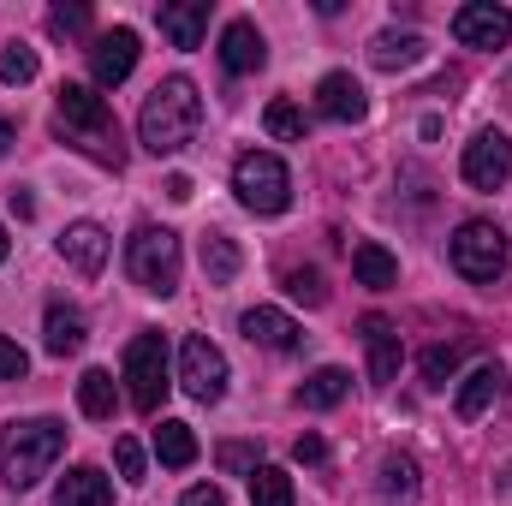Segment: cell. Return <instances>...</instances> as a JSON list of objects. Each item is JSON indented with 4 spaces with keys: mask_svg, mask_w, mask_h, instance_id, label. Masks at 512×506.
<instances>
[{
    "mask_svg": "<svg viewBox=\"0 0 512 506\" xmlns=\"http://www.w3.org/2000/svg\"><path fill=\"white\" fill-rule=\"evenodd\" d=\"M459 358H465L459 346H429V352H423V381H429V387H447V381L459 376Z\"/></svg>",
    "mask_w": 512,
    "mask_h": 506,
    "instance_id": "4dcf8cb0",
    "label": "cell"
},
{
    "mask_svg": "<svg viewBox=\"0 0 512 506\" xmlns=\"http://www.w3.org/2000/svg\"><path fill=\"white\" fill-rule=\"evenodd\" d=\"M316 114L334 120V126H358V120L370 114V96H364V84H358L352 72H328V78L316 84Z\"/></svg>",
    "mask_w": 512,
    "mask_h": 506,
    "instance_id": "7c38bea8",
    "label": "cell"
},
{
    "mask_svg": "<svg viewBox=\"0 0 512 506\" xmlns=\"http://www.w3.org/2000/svg\"><path fill=\"white\" fill-rule=\"evenodd\" d=\"M114 459H120V477H126V483H143V471H149V465H143V447H137L131 435L114 441Z\"/></svg>",
    "mask_w": 512,
    "mask_h": 506,
    "instance_id": "836d02e7",
    "label": "cell"
},
{
    "mask_svg": "<svg viewBox=\"0 0 512 506\" xmlns=\"http://www.w3.org/2000/svg\"><path fill=\"white\" fill-rule=\"evenodd\" d=\"M78 405H84V417L108 423V417H114V405H120L114 376H108V370H84V376H78Z\"/></svg>",
    "mask_w": 512,
    "mask_h": 506,
    "instance_id": "484cf974",
    "label": "cell"
},
{
    "mask_svg": "<svg viewBox=\"0 0 512 506\" xmlns=\"http://www.w3.org/2000/svg\"><path fill=\"white\" fill-rule=\"evenodd\" d=\"M42 346H48V358H72V352L84 346V310L48 304V316H42Z\"/></svg>",
    "mask_w": 512,
    "mask_h": 506,
    "instance_id": "44dd1931",
    "label": "cell"
},
{
    "mask_svg": "<svg viewBox=\"0 0 512 506\" xmlns=\"http://www.w3.org/2000/svg\"><path fill=\"white\" fill-rule=\"evenodd\" d=\"M60 256H66L84 280H96V274L108 268V233H102L96 221H72V227L60 233Z\"/></svg>",
    "mask_w": 512,
    "mask_h": 506,
    "instance_id": "e0dca14e",
    "label": "cell"
},
{
    "mask_svg": "<svg viewBox=\"0 0 512 506\" xmlns=\"http://www.w3.org/2000/svg\"><path fill=\"white\" fill-rule=\"evenodd\" d=\"M167 197H173V203H191V179H185V173H173V179H167Z\"/></svg>",
    "mask_w": 512,
    "mask_h": 506,
    "instance_id": "f35d334b",
    "label": "cell"
},
{
    "mask_svg": "<svg viewBox=\"0 0 512 506\" xmlns=\"http://www.w3.org/2000/svg\"><path fill=\"white\" fill-rule=\"evenodd\" d=\"M453 36H459L465 48H507L512 42V12L495 6V0H471V6L453 12Z\"/></svg>",
    "mask_w": 512,
    "mask_h": 506,
    "instance_id": "8fae6325",
    "label": "cell"
},
{
    "mask_svg": "<svg viewBox=\"0 0 512 506\" xmlns=\"http://www.w3.org/2000/svg\"><path fill=\"white\" fill-rule=\"evenodd\" d=\"M352 274H358V286H370V292H387L393 280H399V262L387 245L376 239H364V245H352Z\"/></svg>",
    "mask_w": 512,
    "mask_h": 506,
    "instance_id": "603a6c76",
    "label": "cell"
},
{
    "mask_svg": "<svg viewBox=\"0 0 512 506\" xmlns=\"http://www.w3.org/2000/svg\"><path fill=\"white\" fill-rule=\"evenodd\" d=\"M12 137H18V131H12V120H6V114H0V155H6V149H12Z\"/></svg>",
    "mask_w": 512,
    "mask_h": 506,
    "instance_id": "60d3db41",
    "label": "cell"
},
{
    "mask_svg": "<svg viewBox=\"0 0 512 506\" xmlns=\"http://www.w3.org/2000/svg\"><path fill=\"white\" fill-rule=\"evenodd\" d=\"M179 387L197 399V405H215L227 393V352L209 340V334H191L179 346Z\"/></svg>",
    "mask_w": 512,
    "mask_h": 506,
    "instance_id": "ba28073f",
    "label": "cell"
},
{
    "mask_svg": "<svg viewBox=\"0 0 512 506\" xmlns=\"http://www.w3.org/2000/svg\"><path fill=\"white\" fill-rule=\"evenodd\" d=\"M30 78H36V48L6 42L0 48V84H30Z\"/></svg>",
    "mask_w": 512,
    "mask_h": 506,
    "instance_id": "f546056e",
    "label": "cell"
},
{
    "mask_svg": "<svg viewBox=\"0 0 512 506\" xmlns=\"http://www.w3.org/2000/svg\"><path fill=\"white\" fill-rule=\"evenodd\" d=\"M233 191H239V203H245L251 215H286V203H292V173H286L280 155L245 149V155L233 161Z\"/></svg>",
    "mask_w": 512,
    "mask_h": 506,
    "instance_id": "5b68a950",
    "label": "cell"
},
{
    "mask_svg": "<svg viewBox=\"0 0 512 506\" xmlns=\"http://www.w3.org/2000/svg\"><path fill=\"white\" fill-rule=\"evenodd\" d=\"M298 459L304 465H328V441L322 435H298Z\"/></svg>",
    "mask_w": 512,
    "mask_h": 506,
    "instance_id": "8d00e7d4",
    "label": "cell"
},
{
    "mask_svg": "<svg viewBox=\"0 0 512 506\" xmlns=\"http://www.w3.org/2000/svg\"><path fill=\"white\" fill-rule=\"evenodd\" d=\"M12 215H18V221H30V215H36V203H30V191H24V185L12 191Z\"/></svg>",
    "mask_w": 512,
    "mask_h": 506,
    "instance_id": "ab89813d",
    "label": "cell"
},
{
    "mask_svg": "<svg viewBox=\"0 0 512 506\" xmlns=\"http://www.w3.org/2000/svg\"><path fill=\"white\" fill-rule=\"evenodd\" d=\"M459 173H465V185L471 191H501L512 179V137L507 131H477L471 143H465V155H459Z\"/></svg>",
    "mask_w": 512,
    "mask_h": 506,
    "instance_id": "9c48e42d",
    "label": "cell"
},
{
    "mask_svg": "<svg viewBox=\"0 0 512 506\" xmlns=\"http://www.w3.org/2000/svg\"><path fill=\"white\" fill-rule=\"evenodd\" d=\"M251 506H292V477L280 465H256L251 471Z\"/></svg>",
    "mask_w": 512,
    "mask_h": 506,
    "instance_id": "83f0119b",
    "label": "cell"
},
{
    "mask_svg": "<svg viewBox=\"0 0 512 506\" xmlns=\"http://www.w3.org/2000/svg\"><path fill=\"white\" fill-rule=\"evenodd\" d=\"M239 334L251 340V346H268V352H298L304 346V328L286 316V310H274V304H256L239 316Z\"/></svg>",
    "mask_w": 512,
    "mask_h": 506,
    "instance_id": "4fadbf2b",
    "label": "cell"
},
{
    "mask_svg": "<svg viewBox=\"0 0 512 506\" xmlns=\"http://www.w3.org/2000/svg\"><path fill=\"white\" fill-rule=\"evenodd\" d=\"M54 131L66 137V143H78L90 161H102V167H126V143H120V120H114V108L90 90V84H60V96H54Z\"/></svg>",
    "mask_w": 512,
    "mask_h": 506,
    "instance_id": "6da1fadb",
    "label": "cell"
},
{
    "mask_svg": "<svg viewBox=\"0 0 512 506\" xmlns=\"http://www.w3.org/2000/svg\"><path fill=\"white\" fill-rule=\"evenodd\" d=\"M24 370H30V358H24V346L0 334V381H24Z\"/></svg>",
    "mask_w": 512,
    "mask_h": 506,
    "instance_id": "e575fe53",
    "label": "cell"
},
{
    "mask_svg": "<svg viewBox=\"0 0 512 506\" xmlns=\"http://www.w3.org/2000/svg\"><path fill=\"white\" fill-rule=\"evenodd\" d=\"M203 126V96L191 78H161L137 108V143L149 155H179Z\"/></svg>",
    "mask_w": 512,
    "mask_h": 506,
    "instance_id": "7a4b0ae2",
    "label": "cell"
},
{
    "mask_svg": "<svg viewBox=\"0 0 512 506\" xmlns=\"http://www.w3.org/2000/svg\"><path fill=\"white\" fill-rule=\"evenodd\" d=\"M346 393H352V376H346L340 364H328V370H316V376L298 387V405H304V411H334Z\"/></svg>",
    "mask_w": 512,
    "mask_h": 506,
    "instance_id": "cb8c5ba5",
    "label": "cell"
},
{
    "mask_svg": "<svg viewBox=\"0 0 512 506\" xmlns=\"http://www.w3.org/2000/svg\"><path fill=\"white\" fill-rule=\"evenodd\" d=\"M6 251H12V239H6V227H0V262H6Z\"/></svg>",
    "mask_w": 512,
    "mask_h": 506,
    "instance_id": "b9f144b4",
    "label": "cell"
},
{
    "mask_svg": "<svg viewBox=\"0 0 512 506\" xmlns=\"http://www.w3.org/2000/svg\"><path fill=\"white\" fill-rule=\"evenodd\" d=\"M221 465H227V471H245V477H251V471H256V453H251V447H239V441H227V447H221Z\"/></svg>",
    "mask_w": 512,
    "mask_h": 506,
    "instance_id": "d590c367",
    "label": "cell"
},
{
    "mask_svg": "<svg viewBox=\"0 0 512 506\" xmlns=\"http://www.w3.org/2000/svg\"><path fill=\"white\" fill-rule=\"evenodd\" d=\"M155 453H161V465H167V471H185V465H197V435H191V423L167 417V423L155 429Z\"/></svg>",
    "mask_w": 512,
    "mask_h": 506,
    "instance_id": "d4e9b609",
    "label": "cell"
},
{
    "mask_svg": "<svg viewBox=\"0 0 512 506\" xmlns=\"http://www.w3.org/2000/svg\"><path fill=\"white\" fill-rule=\"evenodd\" d=\"M376 489H382V506H417V495H423V471H417V459H411V453H382Z\"/></svg>",
    "mask_w": 512,
    "mask_h": 506,
    "instance_id": "ac0fdd59",
    "label": "cell"
},
{
    "mask_svg": "<svg viewBox=\"0 0 512 506\" xmlns=\"http://www.w3.org/2000/svg\"><path fill=\"white\" fill-rule=\"evenodd\" d=\"M60 453H66V423H54V417H18V423H6L0 429V477H6V489L12 495L36 489L54 471Z\"/></svg>",
    "mask_w": 512,
    "mask_h": 506,
    "instance_id": "3957f363",
    "label": "cell"
},
{
    "mask_svg": "<svg viewBox=\"0 0 512 506\" xmlns=\"http://www.w3.org/2000/svg\"><path fill=\"white\" fill-rule=\"evenodd\" d=\"M221 66L233 72V78H251L268 66V42H262V30H256L251 18H233L227 30H221Z\"/></svg>",
    "mask_w": 512,
    "mask_h": 506,
    "instance_id": "9a60e30c",
    "label": "cell"
},
{
    "mask_svg": "<svg viewBox=\"0 0 512 506\" xmlns=\"http://www.w3.org/2000/svg\"><path fill=\"white\" fill-rule=\"evenodd\" d=\"M126 381H131V405H137V411H161V399H167V387H173V370H167V340H161L155 328L131 334Z\"/></svg>",
    "mask_w": 512,
    "mask_h": 506,
    "instance_id": "8992f818",
    "label": "cell"
},
{
    "mask_svg": "<svg viewBox=\"0 0 512 506\" xmlns=\"http://www.w3.org/2000/svg\"><path fill=\"white\" fill-rule=\"evenodd\" d=\"M155 24H161V36L173 48H203V36H209V0H161Z\"/></svg>",
    "mask_w": 512,
    "mask_h": 506,
    "instance_id": "5bb4252c",
    "label": "cell"
},
{
    "mask_svg": "<svg viewBox=\"0 0 512 506\" xmlns=\"http://www.w3.org/2000/svg\"><path fill=\"white\" fill-rule=\"evenodd\" d=\"M507 233L495 227V221H459V233H453V268L465 274V280H477V286H489V280H501L507 274Z\"/></svg>",
    "mask_w": 512,
    "mask_h": 506,
    "instance_id": "52a82bcc",
    "label": "cell"
},
{
    "mask_svg": "<svg viewBox=\"0 0 512 506\" xmlns=\"http://www.w3.org/2000/svg\"><path fill=\"white\" fill-rule=\"evenodd\" d=\"M501 381H507V376H501L495 364L471 370V376H465V387H459V399H453V411H459L465 423H477V417H483V411H489V405L501 399Z\"/></svg>",
    "mask_w": 512,
    "mask_h": 506,
    "instance_id": "7402d4cb",
    "label": "cell"
},
{
    "mask_svg": "<svg viewBox=\"0 0 512 506\" xmlns=\"http://www.w3.org/2000/svg\"><path fill=\"white\" fill-rule=\"evenodd\" d=\"M48 24H54L60 36H84V30H90V6H66V0H60V6L48 12Z\"/></svg>",
    "mask_w": 512,
    "mask_h": 506,
    "instance_id": "d6a6232c",
    "label": "cell"
},
{
    "mask_svg": "<svg viewBox=\"0 0 512 506\" xmlns=\"http://www.w3.org/2000/svg\"><path fill=\"white\" fill-rule=\"evenodd\" d=\"M358 328H364V346H370V381H376V387H387V381H399V364H405L399 328H393L387 316H364Z\"/></svg>",
    "mask_w": 512,
    "mask_h": 506,
    "instance_id": "2e32d148",
    "label": "cell"
},
{
    "mask_svg": "<svg viewBox=\"0 0 512 506\" xmlns=\"http://www.w3.org/2000/svg\"><path fill=\"white\" fill-rule=\"evenodd\" d=\"M131 66H137V30H131V24H114V30H102V36L90 42V78H96L102 90L126 84Z\"/></svg>",
    "mask_w": 512,
    "mask_h": 506,
    "instance_id": "30bf717a",
    "label": "cell"
},
{
    "mask_svg": "<svg viewBox=\"0 0 512 506\" xmlns=\"http://www.w3.org/2000/svg\"><path fill=\"white\" fill-rule=\"evenodd\" d=\"M286 292H292L298 304H310V310H316V304H328V286H322V274H316V268H292V274H286Z\"/></svg>",
    "mask_w": 512,
    "mask_h": 506,
    "instance_id": "1f68e13d",
    "label": "cell"
},
{
    "mask_svg": "<svg viewBox=\"0 0 512 506\" xmlns=\"http://www.w3.org/2000/svg\"><path fill=\"white\" fill-rule=\"evenodd\" d=\"M126 274H131L137 292L173 298V292H179V274H185L179 233H173V227H137V233L126 239Z\"/></svg>",
    "mask_w": 512,
    "mask_h": 506,
    "instance_id": "277c9868",
    "label": "cell"
},
{
    "mask_svg": "<svg viewBox=\"0 0 512 506\" xmlns=\"http://www.w3.org/2000/svg\"><path fill=\"white\" fill-rule=\"evenodd\" d=\"M179 506H227V495H221L215 483H197V489H185V501Z\"/></svg>",
    "mask_w": 512,
    "mask_h": 506,
    "instance_id": "74e56055",
    "label": "cell"
},
{
    "mask_svg": "<svg viewBox=\"0 0 512 506\" xmlns=\"http://www.w3.org/2000/svg\"><path fill=\"white\" fill-rule=\"evenodd\" d=\"M429 54V42L417 36V30H382L376 42H370V66L376 72H405V66H417Z\"/></svg>",
    "mask_w": 512,
    "mask_h": 506,
    "instance_id": "ffe728a7",
    "label": "cell"
},
{
    "mask_svg": "<svg viewBox=\"0 0 512 506\" xmlns=\"http://www.w3.org/2000/svg\"><path fill=\"white\" fill-rule=\"evenodd\" d=\"M262 126H268V137H280V143H304V114H298L286 96H274V102L262 108Z\"/></svg>",
    "mask_w": 512,
    "mask_h": 506,
    "instance_id": "f1b7e54d",
    "label": "cell"
},
{
    "mask_svg": "<svg viewBox=\"0 0 512 506\" xmlns=\"http://www.w3.org/2000/svg\"><path fill=\"white\" fill-rule=\"evenodd\" d=\"M54 506H114V483L96 465H72L54 489Z\"/></svg>",
    "mask_w": 512,
    "mask_h": 506,
    "instance_id": "d6986e66",
    "label": "cell"
},
{
    "mask_svg": "<svg viewBox=\"0 0 512 506\" xmlns=\"http://www.w3.org/2000/svg\"><path fill=\"white\" fill-rule=\"evenodd\" d=\"M239 268H245V256H239V245L227 233H209L203 239V274H209V286H227Z\"/></svg>",
    "mask_w": 512,
    "mask_h": 506,
    "instance_id": "4316f807",
    "label": "cell"
}]
</instances>
